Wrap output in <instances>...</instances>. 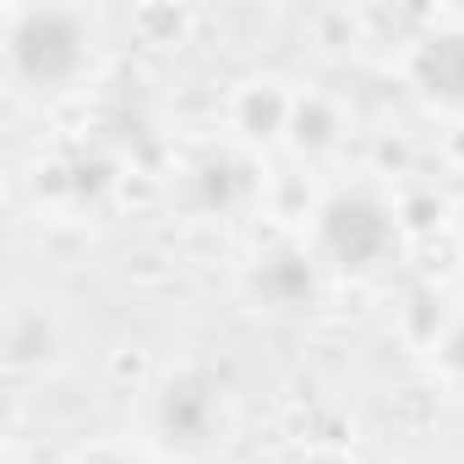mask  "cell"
Returning <instances> with one entry per match:
<instances>
[{"label": "cell", "mask_w": 464, "mask_h": 464, "mask_svg": "<svg viewBox=\"0 0 464 464\" xmlns=\"http://www.w3.org/2000/svg\"><path fill=\"white\" fill-rule=\"evenodd\" d=\"M328 241H334V252H339V257L366 263L372 252H382L388 224H382V213H377V208H366V202H339V208L328 213Z\"/></svg>", "instance_id": "obj_1"}, {"label": "cell", "mask_w": 464, "mask_h": 464, "mask_svg": "<svg viewBox=\"0 0 464 464\" xmlns=\"http://www.w3.org/2000/svg\"><path fill=\"white\" fill-rule=\"evenodd\" d=\"M420 77L431 93H464V39H431L420 55Z\"/></svg>", "instance_id": "obj_2"}]
</instances>
